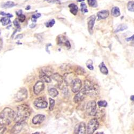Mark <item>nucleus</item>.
Here are the masks:
<instances>
[{
	"label": "nucleus",
	"mask_w": 134,
	"mask_h": 134,
	"mask_svg": "<svg viewBox=\"0 0 134 134\" xmlns=\"http://www.w3.org/2000/svg\"><path fill=\"white\" fill-rule=\"evenodd\" d=\"M31 113V110L26 105H19L17 107V113L15 117V121L17 123H23L29 119Z\"/></svg>",
	"instance_id": "obj_1"
},
{
	"label": "nucleus",
	"mask_w": 134,
	"mask_h": 134,
	"mask_svg": "<svg viewBox=\"0 0 134 134\" xmlns=\"http://www.w3.org/2000/svg\"><path fill=\"white\" fill-rule=\"evenodd\" d=\"M15 112L10 108H5L0 113V125H8L15 119Z\"/></svg>",
	"instance_id": "obj_2"
},
{
	"label": "nucleus",
	"mask_w": 134,
	"mask_h": 134,
	"mask_svg": "<svg viewBox=\"0 0 134 134\" xmlns=\"http://www.w3.org/2000/svg\"><path fill=\"white\" fill-rule=\"evenodd\" d=\"M84 89H85L86 95H98L99 92V88L98 86L89 80H86L85 81Z\"/></svg>",
	"instance_id": "obj_3"
},
{
	"label": "nucleus",
	"mask_w": 134,
	"mask_h": 134,
	"mask_svg": "<svg viewBox=\"0 0 134 134\" xmlns=\"http://www.w3.org/2000/svg\"><path fill=\"white\" fill-rule=\"evenodd\" d=\"M99 122L96 119H92L89 122L86 128L87 133L89 134H93L98 128Z\"/></svg>",
	"instance_id": "obj_4"
},
{
	"label": "nucleus",
	"mask_w": 134,
	"mask_h": 134,
	"mask_svg": "<svg viewBox=\"0 0 134 134\" xmlns=\"http://www.w3.org/2000/svg\"><path fill=\"white\" fill-rule=\"evenodd\" d=\"M86 111L90 116H95V115L97 112V104L95 101H90L87 103Z\"/></svg>",
	"instance_id": "obj_5"
},
{
	"label": "nucleus",
	"mask_w": 134,
	"mask_h": 134,
	"mask_svg": "<svg viewBox=\"0 0 134 134\" xmlns=\"http://www.w3.org/2000/svg\"><path fill=\"white\" fill-rule=\"evenodd\" d=\"M34 105L36 107L40 109H44L47 107L48 103L45 97H39L34 101Z\"/></svg>",
	"instance_id": "obj_6"
},
{
	"label": "nucleus",
	"mask_w": 134,
	"mask_h": 134,
	"mask_svg": "<svg viewBox=\"0 0 134 134\" xmlns=\"http://www.w3.org/2000/svg\"><path fill=\"white\" fill-rule=\"evenodd\" d=\"M27 97V91L25 88L21 89L17 93L15 96V100L16 101L20 102L24 100Z\"/></svg>",
	"instance_id": "obj_7"
},
{
	"label": "nucleus",
	"mask_w": 134,
	"mask_h": 134,
	"mask_svg": "<svg viewBox=\"0 0 134 134\" xmlns=\"http://www.w3.org/2000/svg\"><path fill=\"white\" fill-rule=\"evenodd\" d=\"M82 84V82L79 79H75L73 80L71 83V90L73 93L78 92L81 90Z\"/></svg>",
	"instance_id": "obj_8"
},
{
	"label": "nucleus",
	"mask_w": 134,
	"mask_h": 134,
	"mask_svg": "<svg viewBox=\"0 0 134 134\" xmlns=\"http://www.w3.org/2000/svg\"><path fill=\"white\" fill-rule=\"evenodd\" d=\"M45 89V84L43 81H38L34 86L33 91L35 95H39Z\"/></svg>",
	"instance_id": "obj_9"
},
{
	"label": "nucleus",
	"mask_w": 134,
	"mask_h": 134,
	"mask_svg": "<svg viewBox=\"0 0 134 134\" xmlns=\"http://www.w3.org/2000/svg\"><path fill=\"white\" fill-rule=\"evenodd\" d=\"M75 133L79 134H85L86 131V127L84 122H81L76 126L75 128Z\"/></svg>",
	"instance_id": "obj_10"
},
{
	"label": "nucleus",
	"mask_w": 134,
	"mask_h": 134,
	"mask_svg": "<svg viewBox=\"0 0 134 134\" xmlns=\"http://www.w3.org/2000/svg\"><path fill=\"white\" fill-rule=\"evenodd\" d=\"M86 91L84 89H83L82 90L79 91L78 93H77L76 95L74 97V101H75V103H79V102H81L82 101H83L84 99L85 98V96L86 95Z\"/></svg>",
	"instance_id": "obj_11"
},
{
	"label": "nucleus",
	"mask_w": 134,
	"mask_h": 134,
	"mask_svg": "<svg viewBox=\"0 0 134 134\" xmlns=\"http://www.w3.org/2000/svg\"><path fill=\"white\" fill-rule=\"evenodd\" d=\"M96 17L95 16L92 15L90 17L88 18V21H87V26H88V30H89L90 33L92 35L93 33V29L94 27V25L95 23V21Z\"/></svg>",
	"instance_id": "obj_12"
},
{
	"label": "nucleus",
	"mask_w": 134,
	"mask_h": 134,
	"mask_svg": "<svg viewBox=\"0 0 134 134\" xmlns=\"http://www.w3.org/2000/svg\"><path fill=\"white\" fill-rule=\"evenodd\" d=\"M45 116L42 114H38L35 116L32 119V123L35 125L40 124L41 123L45 120Z\"/></svg>",
	"instance_id": "obj_13"
},
{
	"label": "nucleus",
	"mask_w": 134,
	"mask_h": 134,
	"mask_svg": "<svg viewBox=\"0 0 134 134\" xmlns=\"http://www.w3.org/2000/svg\"><path fill=\"white\" fill-rule=\"evenodd\" d=\"M39 77L41 79V81L45 82L46 83H49L52 82V79L51 78V77H50L48 75L45 71H40V73L39 74Z\"/></svg>",
	"instance_id": "obj_14"
},
{
	"label": "nucleus",
	"mask_w": 134,
	"mask_h": 134,
	"mask_svg": "<svg viewBox=\"0 0 134 134\" xmlns=\"http://www.w3.org/2000/svg\"><path fill=\"white\" fill-rule=\"evenodd\" d=\"M109 15V11L108 10H106L99 11L98 13H97L98 20L99 21V20L107 18V17H108Z\"/></svg>",
	"instance_id": "obj_15"
},
{
	"label": "nucleus",
	"mask_w": 134,
	"mask_h": 134,
	"mask_svg": "<svg viewBox=\"0 0 134 134\" xmlns=\"http://www.w3.org/2000/svg\"><path fill=\"white\" fill-rule=\"evenodd\" d=\"M69 8L70 9V11L71 13H73L74 15H76L78 11V8L77 5H76L74 3H71L69 5Z\"/></svg>",
	"instance_id": "obj_16"
},
{
	"label": "nucleus",
	"mask_w": 134,
	"mask_h": 134,
	"mask_svg": "<svg viewBox=\"0 0 134 134\" xmlns=\"http://www.w3.org/2000/svg\"><path fill=\"white\" fill-rule=\"evenodd\" d=\"M111 13L114 17H117L120 16L121 13H120V10L119 7H113L111 10Z\"/></svg>",
	"instance_id": "obj_17"
},
{
	"label": "nucleus",
	"mask_w": 134,
	"mask_h": 134,
	"mask_svg": "<svg viewBox=\"0 0 134 134\" xmlns=\"http://www.w3.org/2000/svg\"><path fill=\"white\" fill-rule=\"evenodd\" d=\"M99 67L100 70V72L104 74V75H107L108 73V70L106 66L105 65L104 62H101L100 64Z\"/></svg>",
	"instance_id": "obj_18"
},
{
	"label": "nucleus",
	"mask_w": 134,
	"mask_h": 134,
	"mask_svg": "<svg viewBox=\"0 0 134 134\" xmlns=\"http://www.w3.org/2000/svg\"><path fill=\"white\" fill-rule=\"evenodd\" d=\"M16 5V4L15 3H14L13 2L8 1L6 3L2 4L1 6L3 8H11L14 7V6H15Z\"/></svg>",
	"instance_id": "obj_19"
},
{
	"label": "nucleus",
	"mask_w": 134,
	"mask_h": 134,
	"mask_svg": "<svg viewBox=\"0 0 134 134\" xmlns=\"http://www.w3.org/2000/svg\"><path fill=\"white\" fill-rule=\"evenodd\" d=\"M49 95L53 98H55L59 95V92L55 88H51L48 90Z\"/></svg>",
	"instance_id": "obj_20"
},
{
	"label": "nucleus",
	"mask_w": 134,
	"mask_h": 134,
	"mask_svg": "<svg viewBox=\"0 0 134 134\" xmlns=\"http://www.w3.org/2000/svg\"><path fill=\"white\" fill-rule=\"evenodd\" d=\"M53 78L57 82V83L61 84L62 83L63 78L58 73H54L53 75Z\"/></svg>",
	"instance_id": "obj_21"
},
{
	"label": "nucleus",
	"mask_w": 134,
	"mask_h": 134,
	"mask_svg": "<svg viewBox=\"0 0 134 134\" xmlns=\"http://www.w3.org/2000/svg\"><path fill=\"white\" fill-rule=\"evenodd\" d=\"M0 22H1V23L2 24V25L3 26L8 25L9 24H10L11 23L10 19L8 17L1 18V20H0Z\"/></svg>",
	"instance_id": "obj_22"
},
{
	"label": "nucleus",
	"mask_w": 134,
	"mask_h": 134,
	"mask_svg": "<svg viewBox=\"0 0 134 134\" xmlns=\"http://www.w3.org/2000/svg\"><path fill=\"white\" fill-rule=\"evenodd\" d=\"M127 29H128V26L127 25L125 24H121L117 28V29H116L115 31V32L117 33L121 31H123L125 30H127Z\"/></svg>",
	"instance_id": "obj_23"
},
{
	"label": "nucleus",
	"mask_w": 134,
	"mask_h": 134,
	"mask_svg": "<svg viewBox=\"0 0 134 134\" xmlns=\"http://www.w3.org/2000/svg\"><path fill=\"white\" fill-rule=\"evenodd\" d=\"M127 8L129 11L134 12V1H131L128 2L127 4Z\"/></svg>",
	"instance_id": "obj_24"
},
{
	"label": "nucleus",
	"mask_w": 134,
	"mask_h": 134,
	"mask_svg": "<svg viewBox=\"0 0 134 134\" xmlns=\"http://www.w3.org/2000/svg\"><path fill=\"white\" fill-rule=\"evenodd\" d=\"M89 5L91 7L97 8L98 7V3L97 0H87Z\"/></svg>",
	"instance_id": "obj_25"
},
{
	"label": "nucleus",
	"mask_w": 134,
	"mask_h": 134,
	"mask_svg": "<svg viewBox=\"0 0 134 134\" xmlns=\"http://www.w3.org/2000/svg\"><path fill=\"white\" fill-rule=\"evenodd\" d=\"M81 11L82 13H88V10L87 9V6L84 2H82L81 4Z\"/></svg>",
	"instance_id": "obj_26"
},
{
	"label": "nucleus",
	"mask_w": 134,
	"mask_h": 134,
	"mask_svg": "<svg viewBox=\"0 0 134 134\" xmlns=\"http://www.w3.org/2000/svg\"><path fill=\"white\" fill-rule=\"evenodd\" d=\"M49 109L51 111H53L55 106V100L52 98L49 99Z\"/></svg>",
	"instance_id": "obj_27"
},
{
	"label": "nucleus",
	"mask_w": 134,
	"mask_h": 134,
	"mask_svg": "<svg viewBox=\"0 0 134 134\" xmlns=\"http://www.w3.org/2000/svg\"><path fill=\"white\" fill-rule=\"evenodd\" d=\"M41 13H37L36 14H35V15H33L32 16V18H31V20L33 22H37V19L38 18L41 17Z\"/></svg>",
	"instance_id": "obj_28"
},
{
	"label": "nucleus",
	"mask_w": 134,
	"mask_h": 134,
	"mask_svg": "<svg viewBox=\"0 0 134 134\" xmlns=\"http://www.w3.org/2000/svg\"><path fill=\"white\" fill-rule=\"evenodd\" d=\"M98 105L100 107H106L107 106L108 104L106 101H99L98 102Z\"/></svg>",
	"instance_id": "obj_29"
},
{
	"label": "nucleus",
	"mask_w": 134,
	"mask_h": 134,
	"mask_svg": "<svg viewBox=\"0 0 134 134\" xmlns=\"http://www.w3.org/2000/svg\"><path fill=\"white\" fill-rule=\"evenodd\" d=\"M55 20L54 19H51V21H49L48 22H47L46 23V26L47 27H51L55 24Z\"/></svg>",
	"instance_id": "obj_30"
},
{
	"label": "nucleus",
	"mask_w": 134,
	"mask_h": 134,
	"mask_svg": "<svg viewBox=\"0 0 134 134\" xmlns=\"http://www.w3.org/2000/svg\"><path fill=\"white\" fill-rule=\"evenodd\" d=\"M18 21L21 22H24L26 19L25 16L24 15H23V14L18 16Z\"/></svg>",
	"instance_id": "obj_31"
},
{
	"label": "nucleus",
	"mask_w": 134,
	"mask_h": 134,
	"mask_svg": "<svg viewBox=\"0 0 134 134\" xmlns=\"http://www.w3.org/2000/svg\"><path fill=\"white\" fill-rule=\"evenodd\" d=\"M0 15H1L2 16H5V17H8L9 18H12L13 17V15H11L10 13H6L4 12L1 11L0 12Z\"/></svg>",
	"instance_id": "obj_32"
},
{
	"label": "nucleus",
	"mask_w": 134,
	"mask_h": 134,
	"mask_svg": "<svg viewBox=\"0 0 134 134\" xmlns=\"http://www.w3.org/2000/svg\"><path fill=\"white\" fill-rule=\"evenodd\" d=\"M13 24L15 25L16 27H17V29H20V25L19 23V21L16 19L13 21Z\"/></svg>",
	"instance_id": "obj_33"
},
{
	"label": "nucleus",
	"mask_w": 134,
	"mask_h": 134,
	"mask_svg": "<svg viewBox=\"0 0 134 134\" xmlns=\"http://www.w3.org/2000/svg\"><path fill=\"white\" fill-rule=\"evenodd\" d=\"M92 61H91V63H86V66H87V67L88 68V69L90 70H93L94 69V67H93V66L92 65Z\"/></svg>",
	"instance_id": "obj_34"
},
{
	"label": "nucleus",
	"mask_w": 134,
	"mask_h": 134,
	"mask_svg": "<svg viewBox=\"0 0 134 134\" xmlns=\"http://www.w3.org/2000/svg\"><path fill=\"white\" fill-rule=\"evenodd\" d=\"M45 1H46L47 2L49 3H60V1L59 0H45Z\"/></svg>",
	"instance_id": "obj_35"
},
{
	"label": "nucleus",
	"mask_w": 134,
	"mask_h": 134,
	"mask_svg": "<svg viewBox=\"0 0 134 134\" xmlns=\"http://www.w3.org/2000/svg\"><path fill=\"white\" fill-rule=\"evenodd\" d=\"M65 45L66 46V47L68 48V49L70 48V47H71L70 43V42L68 40H66V41H65Z\"/></svg>",
	"instance_id": "obj_36"
},
{
	"label": "nucleus",
	"mask_w": 134,
	"mask_h": 134,
	"mask_svg": "<svg viewBox=\"0 0 134 134\" xmlns=\"http://www.w3.org/2000/svg\"><path fill=\"white\" fill-rule=\"evenodd\" d=\"M125 40L127 41H134V35H132L131 37L127 38L125 39Z\"/></svg>",
	"instance_id": "obj_37"
},
{
	"label": "nucleus",
	"mask_w": 134,
	"mask_h": 134,
	"mask_svg": "<svg viewBox=\"0 0 134 134\" xmlns=\"http://www.w3.org/2000/svg\"><path fill=\"white\" fill-rule=\"evenodd\" d=\"M5 130H6V128L5 127L0 128V134L4 133Z\"/></svg>",
	"instance_id": "obj_38"
},
{
	"label": "nucleus",
	"mask_w": 134,
	"mask_h": 134,
	"mask_svg": "<svg viewBox=\"0 0 134 134\" xmlns=\"http://www.w3.org/2000/svg\"><path fill=\"white\" fill-rule=\"evenodd\" d=\"M22 14H23V11H22V10H19L16 12V15H17V16L22 15Z\"/></svg>",
	"instance_id": "obj_39"
},
{
	"label": "nucleus",
	"mask_w": 134,
	"mask_h": 134,
	"mask_svg": "<svg viewBox=\"0 0 134 134\" xmlns=\"http://www.w3.org/2000/svg\"><path fill=\"white\" fill-rule=\"evenodd\" d=\"M2 45H3V42L2 39L0 38V51L2 48Z\"/></svg>",
	"instance_id": "obj_40"
},
{
	"label": "nucleus",
	"mask_w": 134,
	"mask_h": 134,
	"mask_svg": "<svg viewBox=\"0 0 134 134\" xmlns=\"http://www.w3.org/2000/svg\"><path fill=\"white\" fill-rule=\"evenodd\" d=\"M36 26L35 24H31V25H30V27L31 28V29H32V28H34Z\"/></svg>",
	"instance_id": "obj_41"
},
{
	"label": "nucleus",
	"mask_w": 134,
	"mask_h": 134,
	"mask_svg": "<svg viewBox=\"0 0 134 134\" xmlns=\"http://www.w3.org/2000/svg\"><path fill=\"white\" fill-rule=\"evenodd\" d=\"M130 100L134 102V95H132L130 97Z\"/></svg>",
	"instance_id": "obj_42"
},
{
	"label": "nucleus",
	"mask_w": 134,
	"mask_h": 134,
	"mask_svg": "<svg viewBox=\"0 0 134 134\" xmlns=\"http://www.w3.org/2000/svg\"><path fill=\"white\" fill-rule=\"evenodd\" d=\"M31 9V7H30V5H27L26 8L25 9L26 10H30Z\"/></svg>",
	"instance_id": "obj_43"
},
{
	"label": "nucleus",
	"mask_w": 134,
	"mask_h": 134,
	"mask_svg": "<svg viewBox=\"0 0 134 134\" xmlns=\"http://www.w3.org/2000/svg\"><path fill=\"white\" fill-rule=\"evenodd\" d=\"M84 1V0H77V2H83Z\"/></svg>",
	"instance_id": "obj_44"
},
{
	"label": "nucleus",
	"mask_w": 134,
	"mask_h": 134,
	"mask_svg": "<svg viewBox=\"0 0 134 134\" xmlns=\"http://www.w3.org/2000/svg\"><path fill=\"white\" fill-rule=\"evenodd\" d=\"M0 35H1V31H0Z\"/></svg>",
	"instance_id": "obj_45"
}]
</instances>
